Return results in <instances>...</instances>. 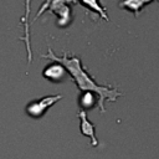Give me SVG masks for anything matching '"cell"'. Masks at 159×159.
Returning <instances> with one entry per match:
<instances>
[{"label":"cell","mask_w":159,"mask_h":159,"mask_svg":"<svg viewBox=\"0 0 159 159\" xmlns=\"http://www.w3.org/2000/svg\"><path fill=\"white\" fill-rule=\"evenodd\" d=\"M41 56L45 58H48L51 61L62 63L65 66V68L67 70L68 75L72 77L73 82L77 84L80 92L91 91V92L97 93V96H98V106L97 107L99 108L101 113L106 112V107H104L106 101L116 102L122 96V92L117 87L108 86V84H98L94 81V78L88 73L86 67H83L82 61L78 56L70 55L66 51L61 56H58L53 52V50L51 47L47 48V53L41 55Z\"/></svg>","instance_id":"1"},{"label":"cell","mask_w":159,"mask_h":159,"mask_svg":"<svg viewBox=\"0 0 159 159\" xmlns=\"http://www.w3.org/2000/svg\"><path fill=\"white\" fill-rule=\"evenodd\" d=\"M77 0H46L42 6L40 7L35 19H37L46 9L51 10L53 14L57 15V25L58 26H67L71 22V6L70 4H75Z\"/></svg>","instance_id":"2"},{"label":"cell","mask_w":159,"mask_h":159,"mask_svg":"<svg viewBox=\"0 0 159 159\" xmlns=\"http://www.w3.org/2000/svg\"><path fill=\"white\" fill-rule=\"evenodd\" d=\"M60 99H62V94H48L41 98H36L26 104L25 112L29 117L39 119L43 117L47 109L51 108L55 103H57Z\"/></svg>","instance_id":"3"},{"label":"cell","mask_w":159,"mask_h":159,"mask_svg":"<svg viewBox=\"0 0 159 159\" xmlns=\"http://www.w3.org/2000/svg\"><path fill=\"white\" fill-rule=\"evenodd\" d=\"M42 76L45 78H47L48 81H52V82H62L68 76V72L62 63L52 61L51 63H48L43 68Z\"/></svg>","instance_id":"4"},{"label":"cell","mask_w":159,"mask_h":159,"mask_svg":"<svg viewBox=\"0 0 159 159\" xmlns=\"http://www.w3.org/2000/svg\"><path fill=\"white\" fill-rule=\"evenodd\" d=\"M77 117L80 118V130H81V133L89 138V142H91L92 147H97L98 140H97V137H96V125L88 119L87 112L81 109V111H78Z\"/></svg>","instance_id":"5"},{"label":"cell","mask_w":159,"mask_h":159,"mask_svg":"<svg viewBox=\"0 0 159 159\" xmlns=\"http://www.w3.org/2000/svg\"><path fill=\"white\" fill-rule=\"evenodd\" d=\"M30 1L25 0V15L21 17V22L24 24V36L20 37L25 42L26 51H27V62L30 63L32 61V51H31V43H30V24H29V16H30Z\"/></svg>","instance_id":"6"},{"label":"cell","mask_w":159,"mask_h":159,"mask_svg":"<svg viewBox=\"0 0 159 159\" xmlns=\"http://www.w3.org/2000/svg\"><path fill=\"white\" fill-rule=\"evenodd\" d=\"M78 106L81 107L82 111H88V109H92L94 107L98 106V96L97 93L94 92H91V91H84V92H81L80 96H78Z\"/></svg>","instance_id":"7"},{"label":"cell","mask_w":159,"mask_h":159,"mask_svg":"<svg viewBox=\"0 0 159 159\" xmlns=\"http://www.w3.org/2000/svg\"><path fill=\"white\" fill-rule=\"evenodd\" d=\"M152 1L153 0H120L118 2V6L133 12L134 16H138L143 10V7L147 4H150Z\"/></svg>","instance_id":"8"},{"label":"cell","mask_w":159,"mask_h":159,"mask_svg":"<svg viewBox=\"0 0 159 159\" xmlns=\"http://www.w3.org/2000/svg\"><path fill=\"white\" fill-rule=\"evenodd\" d=\"M80 1H81L86 7H88V9L93 10V11H96V12L99 15V17H103L106 21H109V20H111L109 16L107 15L106 7L102 6L101 0H80Z\"/></svg>","instance_id":"9"},{"label":"cell","mask_w":159,"mask_h":159,"mask_svg":"<svg viewBox=\"0 0 159 159\" xmlns=\"http://www.w3.org/2000/svg\"><path fill=\"white\" fill-rule=\"evenodd\" d=\"M157 1H159V0H157Z\"/></svg>","instance_id":"10"}]
</instances>
